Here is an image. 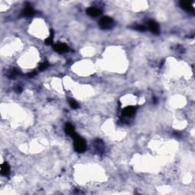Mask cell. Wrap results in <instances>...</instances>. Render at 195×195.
Wrapping results in <instances>:
<instances>
[{"label": "cell", "mask_w": 195, "mask_h": 195, "mask_svg": "<svg viewBox=\"0 0 195 195\" xmlns=\"http://www.w3.org/2000/svg\"><path fill=\"white\" fill-rule=\"evenodd\" d=\"M74 140V148L77 152H83L86 150V143L83 138H82L78 134H75L72 136Z\"/></svg>", "instance_id": "cell-1"}, {"label": "cell", "mask_w": 195, "mask_h": 195, "mask_svg": "<svg viewBox=\"0 0 195 195\" xmlns=\"http://www.w3.org/2000/svg\"><path fill=\"white\" fill-rule=\"evenodd\" d=\"M99 26L103 30H110L114 26V21L111 18L107 16L102 17L99 21Z\"/></svg>", "instance_id": "cell-2"}, {"label": "cell", "mask_w": 195, "mask_h": 195, "mask_svg": "<svg viewBox=\"0 0 195 195\" xmlns=\"http://www.w3.org/2000/svg\"><path fill=\"white\" fill-rule=\"evenodd\" d=\"M54 50L57 53L63 54V53L67 52L69 50V47L66 45V43L58 42V43H55L54 45Z\"/></svg>", "instance_id": "cell-3"}, {"label": "cell", "mask_w": 195, "mask_h": 195, "mask_svg": "<svg viewBox=\"0 0 195 195\" xmlns=\"http://www.w3.org/2000/svg\"><path fill=\"white\" fill-rule=\"evenodd\" d=\"M136 111V107L134 106H128L126 107L122 111V116L123 117H132L135 114Z\"/></svg>", "instance_id": "cell-4"}, {"label": "cell", "mask_w": 195, "mask_h": 195, "mask_svg": "<svg viewBox=\"0 0 195 195\" xmlns=\"http://www.w3.org/2000/svg\"><path fill=\"white\" fill-rule=\"evenodd\" d=\"M147 25H148L149 28H150L152 33H153L154 34H159V26L155 21H149Z\"/></svg>", "instance_id": "cell-5"}, {"label": "cell", "mask_w": 195, "mask_h": 195, "mask_svg": "<svg viewBox=\"0 0 195 195\" xmlns=\"http://www.w3.org/2000/svg\"><path fill=\"white\" fill-rule=\"evenodd\" d=\"M180 6L188 12H194V7L191 4V2H187V1H181V2H180Z\"/></svg>", "instance_id": "cell-6"}, {"label": "cell", "mask_w": 195, "mask_h": 195, "mask_svg": "<svg viewBox=\"0 0 195 195\" xmlns=\"http://www.w3.org/2000/svg\"><path fill=\"white\" fill-rule=\"evenodd\" d=\"M86 12L88 15H90L92 17H96L99 16L101 14V11L100 9L97 8H94V7H90V8H87Z\"/></svg>", "instance_id": "cell-7"}, {"label": "cell", "mask_w": 195, "mask_h": 195, "mask_svg": "<svg viewBox=\"0 0 195 195\" xmlns=\"http://www.w3.org/2000/svg\"><path fill=\"white\" fill-rule=\"evenodd\" d=\"M10 173V167L7 162L2 163L1 165V174L4 176H8Z\"/></svg>", "instance_id": "cell-8"}, {"label": "cell", "mask_w": 195, "mask_h": 195, "mask_svg": "<svg viewBox=\"0 0 195 195\" xmlns=\"http://www.w3.org/2000/svg\"><path fill=\"white\" fill-rule=\"evenodd\" d=\"M65 132H66V134L67 135L70 136H72L76 134L74 127L70 123H66V125H65Z\"/></svg>", "instance_id": "cell-9"}, {"label": "cell", "mask_w": 195, "mask_h": 195, "mask_svg": "<svg viewBox=\"0 0 195 195\" xmlns=\"http://www.w3.org/2000/svg\"><path fill=\"white\" fill-rule=\"evenodd\" d=\"M94 147L98 152H102L104 150V143L101 140H96L94 142Z\"/></svg>", "instance_id": "cell-10"}, {"label": "cell", "mask_w": 195, "mask_h": 195, "mask_svg": "<svg viewBox=\"0 0 195 195\" xmlns=\"http://www.w3.org/2000/svg\"><path fill=\"white\" fill-rule=\"evenodd\" d=\"M35 13V11L34 10V8L31 6V5H28L25 8L24 11H23V14L26 15V16H31L33 15Z\"/></svg>", "instance_id": "cell-11"}, {"label": "cell", "mask_w": 195, "mask_h": 195, "mask_svg": "<svg viewBox=\"0 0 195 195\" xmlns=\"http://www.w3.org/2000/svg\"><path fill=\"white\" fill-rule=\"evenodd\" d=\"M54 30H50V34L49 37H47L45 40V43L47 45H53L54 43Z\"/></svg>", "instance_id": "cell-12"}, {"label": "cell", "mask_w": 195, "mask_h": 195, "mask_svg": "<svg viewBox=\"0 0 195 195\" xmlns=\"http://www.w3.org/2000/svg\"><path fill=\"white\" fill-rule=\"evenodd\" d=\"M19 72L16 70V69H12V70H8L7 76H8V77L9 79H14L17 75L19 74Z\"/></svg>", "instance_id": "cell-13"}, {"label": "cell", "mask_w": 195, "mask_h": 195, "mask_svg": "<svg viewBox=\"0 0 195 195\" xmlns=\"http://www.w3.org/2000/svg\"><path fill=\"white\" fill-rule=\"evenodd\" d=\"M69 103H70V107L73 109H77V108H79V107L78 105V103L76 102L74 99H69Z\"/></svg>", "instance_id": "cell-14"}, {"label": "cell", "mask_w": 195, "mask_h": 195, "mask_svg": "<svg viewBox=\"0 0 195 195\" xmlns=\"http://www.w3.org/2000/svg\"><path fill=\"white\" fill-rule=\"evenodd\" d=\"M50 64L47 63V62H45V63H41V65L39 66L38 69H39L40 71H43V70H45L47 67H49Z\"/></svg>", "instance_id": "cell-15"}, {"label": "cell", "mask_w": 195, "mask_h": 195, "mask_svg": "<svg viewBox=\"0 0 195 195\" xmlns=\"http://www.w3.org/2000/svg\"><path fill=\"white\" fill-rule=\"evenodd\" d=\"M134 29L138 31H146V28L143 26V25H136V26H134Z\"/></svg>", "instance_id": "cell-16"}, {"label": "cell", "mask_w": 195, "mask_h": 195, "mask_svg": "<svg viewBox=\"0 0 195 195\" xmlns=\"http://www.w3.org/2000/svg\"><path fill=\"white\" fill-rule=\"evenodd\" d=\"M37 74V72H36V71H33V72H29L28 74V77H34V76H36V75Z\"/></svg>", "instance_id": "cell-17"}, {"label": "cell", "mask_w": 195, "mask_h": 195, "mask_svg": "<svg viewBox=\"0 0 195 195\" xmlns=\"http://www.w3.org/2000/svg\"><path fill=\"white\" fill-rule=\"evenodd\" d=\"M14 90H15V92H21V91H22V88L20 86V85H18V86L16 87V88H14Z\"/></svg>", "instance_id": "cell-18"}, {"label": "cell", "mask_w": 195, "mask_h": 195, "mask_svg": "<svg viewBox=\"0 0 195 195\" xmlns=\"http://www.w3.org/2000/svg\"><path fill=\"white\" fill-rule=\"evenodd\" d=\"M152 99H153V102H154V104H156V103H157V99H156V97H153Z\"/></svg>", "instance_id": "cell-19"}]
</instances>
